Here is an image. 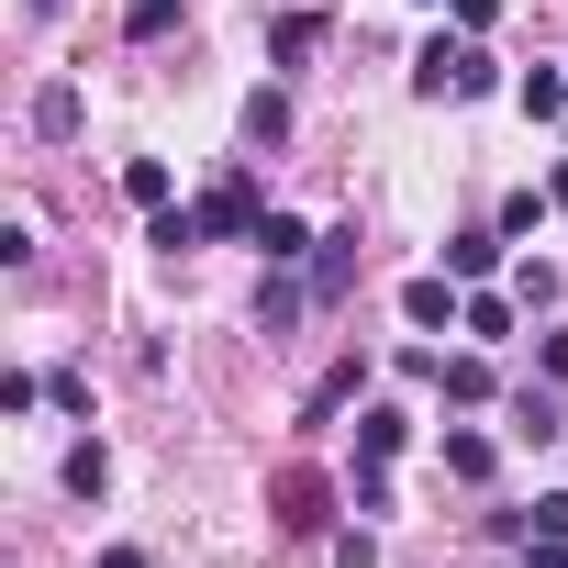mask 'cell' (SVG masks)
<instances>
[{
	"label": "cell",
	"instance_id": "cell-1",
	"mask_svg": "<svg viewBox=\"0 0 568 568\" xmlns=\"http://www.w3.org/2000/svg\"><path fill=\"white\" fill-rule=\"evenodd\" d=\"M413 90H424V101H490L501 68L479 57V34H435V45L413 57Z\"/></svg>",
	"mask_w": 568,
	"mask_h": 568
},
{
	"label": "cell",
	"instance_id": "cell-2",
	"mask_svg": "<svg viewBox=\"0 0 568 568\" xmlns=\"http://www.w3.org/2000/svg\"><path fill=\"white\" fill-rule=\"evenodd\" d=\"M267 513H278V535H324V524H335V479L291 457V468L267 479Z\"/></svg>",
	"mask_w": 568,
	"mask_h": 568
},
{
	"label": "cell",
	"instance_id": "cell-3",
	"mask_svg": "<svg viewBox=\"0 0 568 568\" xmlns=\"http://www.w3.org/2000/svg\"><path fill=\"white\" fill-rule=\"evenodd\" d=\"M190 212H201V234H223V245H256V223H267V201H256V179H245V168H234V179H212Z\"/></svg>",
	"mask_w": 568,
	"mask_h": 568
},
{
	"label": "cell",
	"instance_id": "cell-4",
	"mask_svg": "<svg viewBox=\"0 0 568 568\" xmlns=\"http://www.w3.org/2000/svg\"><path fill=\"white\" fill-rule=\"evenodd\" d=\"M457 313H468V278H402V324L413 335H446Z\"/></svg>",
	"mask_w": 568,
	"mask_h": 568
},
{
	"label": "cell",
	"instance_id": "cell-5",
	"mask_svg": "<svg viewBox=\"0 0 568 568\" xmlns=\"http://www.w3.org/2000/svg\"><path fill=\"white\" fill-rule=\"evenodd\" d=\"M357 267H368V245H357V223H335V234L313 245V302H346V291H357Z\"/></svg>",
	"mask_w": 568,
	"mask_h": 568
},
{
	"label": "cell",
	"instance_id": "cell-6",
	"mask_svg": "<svg viewBox=\"0 0 568 568\" xmlns=\"http://www.w3.org/2000/svg\"><path fill=\"white\" fill-rule=\"evenodd\" d=\"M267 57H278V68H313V57H324V12H278V23H267Z\"/></svg>",
	"mask_w": 568,
	"mask_h": 568
},
{
	"label": "cell",
	"instance_id": "cell-7",
	"mask_svg": "<svg viewBox=\"0 0 568 568\" xmlns=\"http://www.w3.org/2000/svg\"><path fill=\"white\" fill-rule=\"evenodd\" d=\"M313 245H324V234H313L302 212H267V223H256V256H267V267H302Z\"/></svg>",
	"mask_w": 568,
	"mask_h": 568
},
{
	"label": "cell",
	"instance_id": "cell-8",
	"mask_svg": "<svg viewBox=\"0 0 568 568\" xmlns=\"http://www.w3.org/2000/svg\"><path fill=\"white\" fill-rule=\"evenodd\" d=\"M357 390H368V357H335V368L313 379V402H302V413H313V424H335V413H346Z\"/></svg>",
	"mask_w": 568,
	"mask_h": 568
},
{
	"label": "cell",
	"instance_id": "cell-9",
	"mask_svg": "<svg viewBox=\"0 0 568 568\" xmlns=\"http://www.w3.org/2000/svg\"><path fill=\"white\" fill-rule=\"evenodd\" d=\"M435 390H446L457 413H479V402H490V357H435Z\"/></svg>",
	"mask_w": 568,
	"mask_h": 568
},
{
	"label": "cell",
	"instance_id": "cell-10",
	"mask_svg": "<svg viewBox=\"0 0 568 568\" xmlns=\"http://www.w3.org/2000/svg\"><path fill=\"white\" fill-rule=\"evenodd\" d=\"M402 435H413V424H402L390 402H379V413H357V468H390V457H402Z\"/></svg>",
	"mask_w": 568,
	"mask_h": 568
},
{
	"label": "cell",
	"instance_id": "cell-11",
	"mask_svg": "<svg viewBox=\"0 0 568 568\" xmlns=\"http://www.w3.org/2000/svg\"><path fill=\"white\" fill-rule=\"evenodd\" d=\"M490 267H501V223H490V234H457V245H446V278H468V291H479Z\"/></svg>",
	"mask_w": 568,
	"mask_h": 568
},
{
	"label": "cell",
	"instance_id": "cell-12",
	"mask_svg": "<svg viewBox=\"0 0 568 568\" xmlns=\"http://www.w3.org/2000/svg\"><path fill=\"white\" fill-rule=\"evenodd\" d=\"M34 134H45V145H68V134H79V90H68V79H45V90H34Z\"/></svg>",
	"mask_w": 568,
	"mask_h": 568
},
{
	"label": "cell",
	"instance_id": "cell-13",
	"mask_svg": "<svg viewBox=\"0 0 568 568\" xmlns=\"http://www.w3.org/2000/svg\"><path fill=\"white\" fill-rule=\"evenodd\" d=\"M457 335H479V346H501V335H513V302H501V291H468V313H457Z\"/></svg>",
	"mask_w": 568,
	"mask_h": 568
},
{
	"label": "cell",
	"instance_id": "cell-14",
	"mask_svg": "<svg viewBox=\"0 0 568 568\" xmlns=\"http://www.w3.org/2000/svg\"><path fill=\"white\" fill-rule=\"evenodd\" d=\"M302 302H313L302 278H267V291H256V324H267V335H291V324H302Z\"/></svg>",
	"mask_w": 568,
	"mask_h": 568
},
{
	"label": "cell",
	"instance_id": "cell-15",
	"mask_svg": "<svg viewBox=\"0 0 568 568\" xmlns=\"http://www.w3.org/2000/svg\"><path fill=\"white\" fill-rule=\"evenodd\" d=\"M278 134H291V90H256L245 101V145H278Z\"/></svg>",
	"mask_w": 568,
	"mask_h": 568
},
{
	"label": "cell",
	"instance_id": "cell-16",
	"mask_svg": "<svg viewBox=\"0 0 568 568\" xmlns=\"http://www.w3.org/2000/svg\"><path fill=\"white\" fill-rule=\"evenodd\" d=\"M123 201H145V212H168V156H123Z\"/></svg>",
	"mask_w": 568,
	"mask_h": 568
},
{
	"label": "cell",
	"instance_id": "cell-17",
	"mask_svg": "<svg viewBox=\"0 0 568 568\" xmlns=\"http://www.w3.org/2000/svg\"><path fill=\"white\" fill-rule=\"evenodd\" d=\"M513 435H535V446H546V435H568V413H557V390H524V402H513Z\"/></svg>",
	"mask_w": 568,
	"mask_h": 568
},
{
	"label": "cell",
	"instance_id": "cell-18",
	"mask_svg": "<svg viewBox=\"0 0 568 568\" xmlns=\"http://www.w3.org/2000/svg\"><path fill=\"white\" fill-rule=\"evenodd\" d=\"M446 479H490V435L457 424V435H446Z\"/></svg>",
	"mask_w": 568,
	"mask_h": 568
},
{
	"label": "cell",
	"instance_id": "cell-19",
	"mask_svg": "<svg viewBox=\"0 0 568 568\" xmlns=\"http://www.w3.org/2000/svg\"><path fill=\"white\" fill-rule=\"evenodd\" d=\"M68 490L101 501V490H112V457H101V446H68Z\"/></svg>",
	"mask_w": 568,
	"mask_h": 568
},
{
	"label": "cell",
	"instance_id": "cell-20",
	"mask_svg": "<svg viewBox=\"0 0 568 568\" xmlns=\"http://www.w3.org/2000/svg\"><path fill=\"white\" fill-rule=\"evenodd\" d=\"M513 101H524V112H535V123H557V112H568V79H557V68H535V79H524V90H513Z\"/></svg>",
	"mask_w": 568,
	"mask_h": 568
},
{
	"label": "cell",
	"instance_id": "cell-21",
	"mask_svg": "<svg viewBox=\"0 0 568 568\" xmlns=\"http://www.w3.org/2000/svg\"><path fill=\"white\" fill-rule=\"evenodd\" d=\"M168 23H179V0H134V12H123V34H134V45H156Z\"/></svg>",
	"mask_w": 568,
	"mask_h": 568
},
{
	"label": "cell",
	"instance_id": "cell-22",
	"mask_svg": "<svg viewBox=\"0 0 568 568\" xmlns=\"http://www.w3.org/2000/svg\"><path fill=\"white\" fill-rule=\"evenodd\" d=\"M145 245H168V256H179V245H201V212H179V201H168V212H156V234H145Z\"/></svg>",
	"mask_w": 568,
	"mask_h": 568
},
{
	"label": "cell",
	"instance_id": "cell-23",
	"mask_svg": "<svg viewBox=\"0 0 568 568\" xmlns=\"http://www.w3.org/2000/svg\"><path fill=\"white\" fill-rule=\"evenodd\" d=\"M335 568H379V535L357 524V535H335Z\"/></svg>",
	"mask_w": 568,
	"mask_h": 568
},
{
	"label": "cell",
	"instance_id": "cell-24",
	"mask_svg": "<svg viewBox=\"0 0 568 568\" xmlns=\"http://www.w3.org/2000/svg\"><path fill=\"white\" fill-rule=\"evenodd\" d=\"M535 368H546V379L568 390V335H535Z\"/></svg>",
	"mask_w": 568,
	"mask_h": 568
},
{
	"label": "cell",
	"instance_id": "cell-25",
	"mask_svg": "<svg viewBox=\"0 0 568 568\" xmlns=\"http://www.w3.org/2000/svg\"><path fill=\"white\" fill-rule=\"evenodd\" d=\"M501 23V0H457V34H490Z\"/></svg>",
	"mask_w": 568,
	"mask_h": 568
},
{
	"label": "cell",
	"instance_id": "cell-26",
	"mask_svg": "<svg viewBox=\"0 0 568 568\" xmlns=\"http://www.w3.org/2000/svg\"><path fill=\"white\" fill-rule=\"evenodd\" d=\"M524 568H568V535H535V546H524Z\"/></svg>",
	"mask_w": 568,
	"mask_h": 568
},
{
	"label": "cell",
	"instance_id": "cell-27",
	"mask_svg": "<svg viewBox=\"0 0 568 568\" xmlns=\"http://www.w3.org/2000/svg\"><path fill=\"white\" fill-rule=\"evenodd\" d=\"M535 535H568V490H557V501H535Z\"/></svg>",
	"mask_w": 568,
	"mask_h": 568
},
{
	"label": "cell",
	"instance_id": "cell-28",
	"mask_svg": "<svg viewBox=\"0 0 568 568\" xmlns=\"http://www.w3.org/2000/svg\"><path fill=\"white\" fill-rule=\"evenodd\" d=\"M101 568H145V546H112V557H101Z\"/></svg>",
	"mask_w": 568,
	"mask_h": 568
},
{
	"label": "cell",
	"instance_id": "cell-29",
	"mask_svg": "<svg viewBox=\"0 0 568 568\" xmlns=\"http://www.w3.org/2000/svg\"><path fill=\"white\" fill-rule=\"evenodd\" d=\"M23 12H34V23H57V12H68V0H23Z\"/></svg>",
	"mask_w": 568,
	"mask_h": 568
},
{
	"label": "cell",
	"instance_id": "cell-30",
	"mask_svg": "<svg viewBox=\"0 0 568 568\" xmlns=\"http://www.w3.org/2000/svg\"><path fill=\"white\" fill-rule=\"evenodd\" d=\"M546 201H557V212H568V168H557V179H546Z\"/></svg>",
	"mask_w": 568,
	"mask_h": 568
}]
</instances>
